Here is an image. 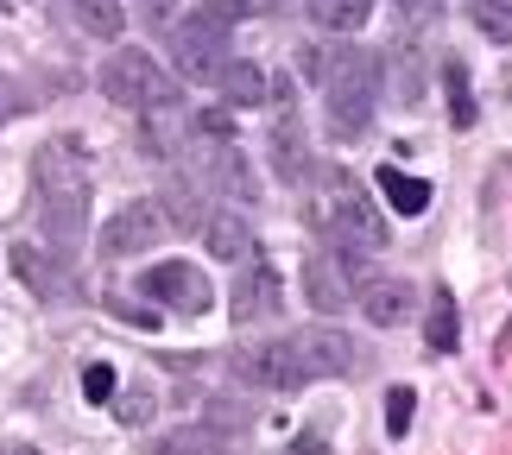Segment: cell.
<instances>
[{"instance_id": "1", "label": "cell", "mask_w": 512, "mask_h": 455, "mask_svg": "<svg viewBox=\"0 0 512 455\" xmlns=\"http://www.w3.org/2000/svg\"><path fill=\"white\" fill-rule=\"evenodd\" d=\"M32 184H38V203H45L51 241L64 247V260H70V247L83 241V222H89V158H83V146H76V140L38 146Z\"/></svg>"}, {"instance_id": "2", "label": "cell", "mask_w": 512, "mask_h": 455, "mask_svg": "<svg viewBox=\"0 0 512 455\" xmlns=\"http://www.w3.org/2000/svg\"><path fill=\"white\" fill-rule=\"evenodd\" d=\"M373 102H380V57L373 51H336L323 64V108L336 140H361L373 127Z\"/></svg>"}, {"instance_id": "3", "label": "cell", "mask_w": 512, "mask_h": 455, "mask_svg": "<svg viewBox=\"0 0 512 455\" xmlns=\"http://www.w3.org/2000/svg\"><path fill=\"white\" fill-rule=\"evenodd\" d=\"M317 228L323 234H336V247L348 253H373V247H386V215L380 203L354 184V171H323V184H317Z\"/></svg>"}, {"instance_id": "4", "label": "cell", "mask_w": 512, "mask_h": 455, "mask_svg": "<svg viewBox=\"0 0 512 455\" xmlns=\"http://www.w3.org/2000/svg\"><path fill=\"white\" fill-rule=\"evenodd\" d=\"M171 64L184 83H222V70L234 64V32L228 19H215L209 7H190L171 26Z\"/></svg>"}, {"instance_id": "5", "label": "cell", "mask_w": 512, "mask_h": 455, "mask_svg": "<svg viewBox=\"0 0 512 455\" xmlns=\"http://www.w3.org/2000/svg\"><path fill=\"white\" fill-rule=\"evenodd\" d=\"M102 89H108V102H121L133 114L177 102V76L159 70V57H152V51H114L108 64H102Z\"/></svg>"}, {"instance_id": "6", "label": "cell", "mask_w": 512, "mask_h": 455, "mask_svg": "<svg viewBox=\"0 0 512 455\" xmlns=\"http://www.w3.org/2000/svg\"><path fill=\"white\" fill-rule=\"evenodd\" d=\"M291 354H298L304 380H348L361 373V342L336 323H317V329H298L291 335Z\"/></svg>"}, {"instance_id": "7", "label": "cell", "mask_w": 512, "mask_h": 455, "mask_svg": "<svg viewBox=\"0 0 512 455\" xmlns=\"http://www.w3.org/2000/svg\"><path fill=\"white\" fill-rule=\"evenodd\" d=\"M228 373L253 392H291V386H310L298 354H291V335L285 342H253V348H234L228 354Z\"/></svg>"}, {"instance_id": "8", "label": "cell", "mask_w": 512, "mask_h": 455, "mask_svg": "<svg viewBox=\"0 0 512 455\" xmlns=\"http://www.w3.org/2000/svg\"><path fill=\"white\" fill-rule=\"evenodd\" d=\"M184 152H190L196 177L215 184L222 196H234V203H253V196H260V184H253V171H247V152L234 140H196V146L184 140Z\"/></svg>"}, {"instance_id": "9", "label": "cell", "mask_w": 512, "mask_h": 455, "mask_svg": "<svg viewBox=\"0 0 512 455\" xmlns=\"http://www.w3.org/2000/svg\"><path fill=\"white\" fill-rule=\"evenodd\" d=\"M228 310H234V323H266V316L285 310V279L260 260V253H253V260H241V272H234Z\"/></svg>"}, {"instance_id": "10", "label": "cell", "mask_w": 512, "mask_h": 455, "mask_svg": "<svg viewBox=\"0 0 512 455\" xmlns=\"http://www.w3.org/2000/svg\"><path fill=\"white\" fill-rule=\"evenodd\" d=\"M165 209L159 203H127V209H114L108 215V228H102V253L108 260H127V253H146V247H159L165 241Z\"/></svg>"}, {"instance_id": "11", "label": "cell", "mask_w": 512, "mask_h": 455, "mask_svg": "<svg viewBox=\"0 0 512 455\" xmlns=\"http://www.w3.org/2000/svg\"><path fill=\"white\" fill-rule=\"evenodd\" d=\"M146 291L159 304H171V310H184V316H203V310H215V291H209V279L196 266H184V260H165V266H152L146 272Z\"/></svg>"}, {"instance_id": "12", "label": "cell", "mask_w": 512, "mask_h": 455, "mask_svg": "<svg viewBox=\"0 0 512 455\" xmlns=\"http://www.w3.org/2000/svg\"><path fill=\"white\" fill-rule=\"evenodd\" d=\"M304 298L317 316H342L354 304V285L342 272V253H304Z\"/></svg>"}, {"instance_id": "13", "label": "cell", "mask_w": 512, "mask_h": 455, "mask_svg": "<svg viewBox=\"0 0 512 455\" xmlns=\"http://www.w3.org/2000/svg\"><path fill=\"white\" fill-rule=\"evenodd\" d=\"M354 304L367 310V323H380V329H399V323H411L418 316V291H411L405 279H361L354 285Z\"/></svg>"}, {"instance_id": "14", "label": "cell", "mask_w": 512, "mask_h": 455, "mask_svg": "<svg viewBox=\"0 0 512 455\" xmlns=\"http://www.w3.org/2000/svg\"><path fill=\"white\" fill-rule=\"evenodd\" d=\"M13 272H19V285H32V291H38V298H70L64 253H45V247L19 241V247H13Z\"/></svg>"}, {"instance_id": "15", "label": "cell", "mask_w": 512, "mask_h": 455, "mask_svg": "<svg viewBox=\"0 0 512 455\" xmlns=\"http://www.w3.org/2000/svg\"><path fill=\"white\" fill-rule=\"evenodd\" d=\"M196 234H203V241H209V253H215V260H228V266H241V260H253V253H260V241H253V228H247L234 209H215V215H209V222L196 228Z\"/></svg>"}, {"instance_id": "16", "label": "cell", "mask_w": 512, "mask_h": 455, "mask_svg": "<svg viewBox=\"0 0 512 455\" xmlns=\"http://www.w3.org/2000/svg\"><path fill=\"white\" fill-rule=\"evenodd\" d=\"M165 222H171V228H203V222H209L203 184H196V177H171V184H165Z\"/></svg>"}, {"instance_id": "17", "label": "cell", "mask_w": 512, "mask_h": 455, "mask_svg": "<svg viewBox=\"0 0 512 455\" xmlns=\"http://www.w3.org/2000/svg\"><path fill=\"white\" fill-rule=\"evenodd\" d=\"M380 196H386L399 215H424V209H430V184H424V177H411V171H399V165L380 171Z\"/></svg>"}, {"instance_id": "18", "label": "cell", "mask_w": 512, "mask_h": 455, "mask_svg": "<svg viewBox=\"0 0 512 455\" xmlns=\"http://www.w3.org/2000/svg\"><path fill=\"white\" fill-rule=\"evenodd\" d=\"M443 102H449V121H456V127H475V121H481V108H475V89H468L462 57H443Z\"/></svg>"}, {"instance_id": "19", "label": "cell", "mask_w": 512, "mask_h": 455, "mask_svg": "<svg viewBox=\"0 0 512 455\" xmlns=\"http://www.w3.org/2000/svg\"><path fill=\"white\" fill-rule=\"evenodd\" d=\"M424 335H430V354H456L462 348V316H456V298L437 291V304L424 316Z\"/></svg>"}, {"instance_id": "20", "label": "cell", "mask_w": 512, "mask_h": 455, "mask_svg": "<svg viewBox=\"0 0 512 455\" xmlns=\"http://www.w3.org/2000/svg\"><path fill=\"white\" fill-rule=\"evenodd\" d=\"M310 19L323 32H361L373 19V0H310Z\"/></svg>"}, {"instance_id": "21", "label": "cell", "mask_w": 512, "mask_h": 455, "mask_svg": "<svg viewBox=\"0 0 512 455\" xmlns=\"http://www.w3.org/2000/svg\"><path fill=\"white\" fill-rule=\"evenodd\" d=\"M159 455H234V449H228V437L215 424H190V430H171L159 443Z\"/></svg>"}, {"instance_id": "22", "label": "cell", "mask_w": 512, "mask_h": 455, "mask_svg": "<svg viewBox=\"0 0 512 455\" xmlns=\"http://www.w3.org/2000/svg\"><path fill=\"white\" fill-rule=\"evenodd\" d=\"M222 95L234 108H260L266 102V70L260 64H228L222 70Z\"/></svg>"}, {"instance_id": "23", "label": "cell", "mask_w": 512, "mask_h": 455, "mask_svg": "<svg viewBox=\"0 0 512 455\" xmlns=\"http://www.w3.org/2000/svg\"><path fill=\"white\" fill-rule=\"evenodd\" d=\"M272 165H279L285 177H304V171H310V158H304V133H298V121H291V108H285V121L272 127Z\"/></svg>"}, {"instance_id": "24", "label": "cell", "mask_w": 512, "mask_h": 455, "mask_svg": "<svg viewBox=\"0 0 512 455\" xmlns=\"http://www.w3.org/2000/svg\"><path fill=\"white\" fill-rule=\"evenodd\" d=\"M70 7L83 19V32H95V38H121V26H127L121 0H70Z\"/></svg>"}, {"instance_id": "25", "label": "cell", "mask_w": 512, "mask_h": 455, "mask_svg": "<svg viewBox=\"0 0 512 455\" xmlns=\"http://www.w3.org/2000/svg\"><path fill=\"white\" fill-rule=\"evenodd\" d=\"M468 19H475V32H487L494 45H512V0H475Z\"/></svg>"}, {"instance_id": "26", "label": "cell", "mask_w": 512, "mask_h": 455, "mask_svg": "<svg viewBox=\"0 0 512 455\" xmlns=\"http://www.w3.org/2000/svg\"><path fill=\"white\" fill-rule=\"evenodd\" d=\"M411 405H418V392H411V386H392L386 392V437H405V430H411Z\"/></svg>"}, {"instance_id": "27", "label": "cell", "mask_w": 512, "mask_h": 455, "mask_svg": "<svg viewBox=\"0 0 512 455\" xmlns=\"http://www.w3.org/2000/svg\"><path fill=\"white\" fill-rule=\"evenodd\" d=\"M203 7H209L215 19H228V26H234V19H260V13H272L279 0H203Z\"/></svg>"}, {"instance_id": "28", "label": "cell", "mask_w": 512, "mask_h": 455, "mask_svg": "<svg viewBox=\"0 0 512 455\" xmlns=\"http://www.w3.org/2000/svg\"><path fill=\"white\" fill-rule=\"evenodd\" d=\"M114 418H121L127 430H140V424H152V392H127V399L114 405Z\"/></svg>"}, {"instance_id": "29", "label": "cell", "mask_w": 512, "mask_h": 455, "mask_svg": "<svg viewBox=\"0 0 512 455\" xmlns=\"http://www.w3.org/2000/svg\"><path fill=\"white\" fill-rule=\"evenodd\" d=\"M83 399H95V405H108V399H114V367H102V361L83 367Z\"/></svg>"}, {"instance_id": "30", "label": "cell", "mask_w": 512, "mask_h": 455, "mask_svg": "<svg viewBox=\"0 0 512 455\" xmlns=\"http://www.w3.org/2000/svg\"><path fill=\"white\" fill-rule=\"evenodd\" d=\"M196 133H203V140H228V133H234V114L228 108H203V114H196Z\"/></svg>"}, {"instance_id": "31", "label": "cell", "mask_w": 512, "mask_h": 455, "mask_svg": "<svg viewBox=\"0 0 512 455\" xmlns=\"http://www.w3.org/2000/svg\"><path fill=\"white\" fill-rule=\"evenodd\" d=\"M171 7L177 0H133V13H140L146 26H171Z\"/></svg>"}, {"instance_id": "32", "label": "cell", "mask_w": 512, "mask_h": 455, "mask_svg": "<svg viewBox=\"0 0 512 455\" xmlns=\"http://www.w3.org/2000/svg\"><path fill=\"white\" fill-rule=\"evenodd\" d=\"M7 114H13V83L0 76V121H7Z\"/></svg>"}, {"instance_id": "33", "label": "cell", "mask_w": 512, "mask_h": 455, "mask_svg": "<svg viewBox=\"0 0 512 455\" xmlns=\"http://www.w3.org/2000/svg\"><path fill=\"white\" fill-rule=\"evenodd\" d=\"M7 455H38V449H7Z\"/></svg>"}]
</instances>
